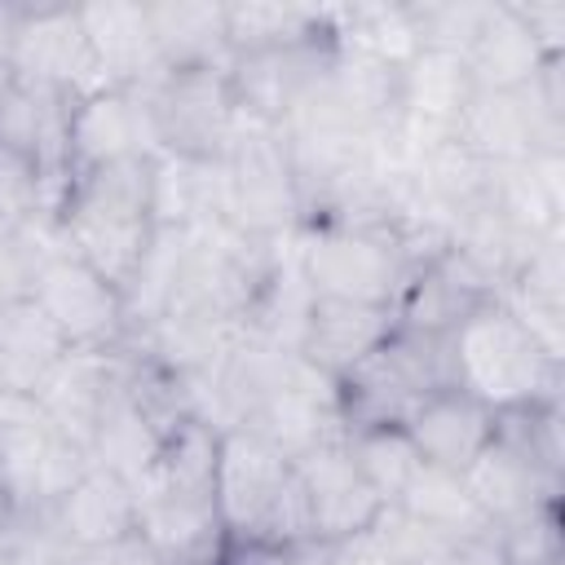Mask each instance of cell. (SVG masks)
I'll list each match as a JSON object with an SVG mask.
<instances>
[{
  "label": "cell",
  "mask_w": 565,
  "mask_h": 565,
  "mask_svg": "<svg viewBox=\"0 0 565 565\" xmlns=\"http://www.w3.org/2000/svg\"><path fill=\"white\" fill-rule=\"evenodd\" d=\"M57 225L66 247L124 291L154 243L150 159H119L79 172L57 207Z\"/></svg>",
  "instance_id": "6da1fadb"
},
{
  "label": "cell",
  "mask_w": 565,
  "mask_h": 565,
  "mask_svg": "<svg viewBox=\"0 0 565 565\" xmlns=\"http://www.w3.org/2000/svg\"><path fill=\"white\" fill-rule=\"evenodd\" d=\"M455 388L472 393L494 415L561 402V358H552L503 300L477 305L450 331Z\"/></svg>",
  "instance_id": "7a4b0ae2"
},
{
  "label": "cell",
  "mask_w": 565,
  "mask_h": 565,
  "mask_svg": "<svg viewBox=\"0 0 565 565\" xmlns=\"http://www.w3.org/2000/svg\"><path fill=\"white\" fill-rule=\"evenodd\" d=\"M212 490L230 543H313L296 468L265 437L247 428L221 433Z\"/></svg>",
  "instance_id": "3957f363"
},
{
  "label": "cell",
  "mask_w": 565,
  "mask_h": 565,
  "mask_svg": "<svg viewBox=\"0 0 565 565\" xmlns=\"http://www.w3.org/2000/svg\"><path fill=\"white\" fill-rule=\"evenodd\" d=\"M296 260L313 296L384 305L397 313L406 282L424 269L419 256L393 225L358 221V225H300Z\"/></svg>",
  "instance_id": "277c9868"
},
{
  "label": "cell",
  "mask_w": 565,
  "mask_h": 565,
  "mask_svg": "<svg viewBox=\"0 0 565 565\" xmlns=\"http://www.w3.org/2000/svg\"><path fill=\"white\" fill-rule=\"evenodd\" d=\"M221 181H225V225H234L238 234L260 243H282L305 225L300 185L278 128L243 119L230 150L221 154Z\"/></svg>",
  "instance_id": "5b68a950"
},
{
  "label": "cell",
  "mask_w": 565,
  "mask_h": 565,
  "mask_svg": "<svg viewBox=\"0 0 565 565\" xmlns=\"http://www.w3.org/2000/svg\"><path fill=\"white\" fill-rule=\"evenodd\" d=\"M141 97L154 124L159 154L221 163L243 124L225 71H163Z\"/></svg>",
  "instance_id": "8992f818"
},
{
  "label": "cell",
  "mask_w": 565,
  "mask_h": 565,
  "mask_svg": "<svg viewBox=\"0 0 565 565\" xmlns=\"http://www.w3.org/2000/svg\"><path fill=\"white\" fill-rule=\"evenodd\" d=\"M26 296L49 313L71 349H115L128 340L124 291L75 252H57L35 265Z\"/></svg>",
  "instance_id": "52a82bcc"
},
{
  "label": "cell",
  "mask_w": 565,
  "mask_h": 565,
  "mask_svg": "<svg viewBox=\"0 0 565 565\" xmlns=\"http://www.w3.org/2000/svg\"><path fill=\"white\" fill-rule=\"evenodd\" d=\"M9 75L22 84L57 88L71 102L88 97L97 88H110L93 62L79 4H18V31H13V62Z\"/></svg>",
  "instance_id": "ba28073f"
},
{
  "label": "cell",
  "mask_w": 565,
  "mask_h": 565,
  "mask_svg": "<svg viewBox=\"0 0 565 565\" xmlns=\"http://www.w3.org/2000/svg\"><path fill=\"white\" fill-rule=\"evenodd\" d=\"M300 494H305V512H309V539L313 543H349L358 534H366L380 512L388 508L366 477L358 472L344 433L305 450L300 459H291Z\"/></svg>",
  "instance_id": "9c48e42d"
},
{
  "label": "cell",
  "mask_w": 565,
  "mask_h": 565,
  "mask_svg": "<svg viewBox=\"0 0 565 565\" xmlns=\"http://www.w3.org/2000/svg\"><path fill=\"white\" fill-rule=\"evenodd\" d=\"M455 141L490 168H508L534 154H565V119L539 110L525 88H477Z\"/></svg>",
  "instance_id": "30bf717a"
},
{
  "label": "cell",
  "mask_w": 565,
  "mask_h": 565,
  "mask_svg": "<svg viewBox=\"0 0 565 565\" xmlns=\"http://www.w3.org/2000/svg\"><path fill=\"white\" fill-rule=\"evenodd\" d=\"M154 124L146 110V97L132 88H97L88 97L71 102L66 124V172L71 181L79 172L119 163V159H154Z\"/></svg>",
  "instance_id": "8fae6325"
},
{
  "label": "cell",
  "mask_w": 565,
  "mask_h": 565,
  "mask_svg": "<svg viewBox=\"0 0 565 565\" xmlns=\"http://www.w3.org/2000/svg\"><path fill=\"white\" fill-rule=\"evenodd\" d=\"M331 57H335V40H309L291 49L234 57L225 79H230L238 115L278 128L296 110V102L331 71Z\"/></svg>",
  "instance_id": "7c38bea8"
},
{
  "label": "cell",
  "mask_w": 565,
  "mask_h": 565,
  "mask_svg": "<svg viewBox=\"0 0 565 565\" xmlns=\"http://www.w3.org/2000/svg\"><path fill=\"white\" fill-rule=\"evenodd\" d=\"M124 384V349H66L62 362L40 380L31 393L57 437L75 446H93L102 411L110 406L115 388Z\"/></svg>",
  "instance_id": "4fadbf2b"
},
{
  "label": "cell",
  "mask_w": 565,
  "mask_h": 565,
  "mask_svg": "<svg viewBox=\"0 0 565 565\" xmlns=\"http://www.w3.org/2000/svg\"><path fill=\"white\" fill-rule=\"evenodd\" d=\"M35 516L62 552H97L137 534V490L124 477L88 463V472Z\"/></svg>",
  "instance_id": "5bb4252c"
},
{
  "label": "cell",
  "mask_w": 565,
  "mask_h": 565,
  "mask_svg": "<svg viewBox=\"0 0 565 565\" xmlns=\"http://www.w3.org/2000/svg\"><path fill=\"white\" fill-rule=\"evenodd\" d=\"M472 93H477V84L468 75L463 53H455V49H419L402 66V119H397L402 137L415 150L455 137Z\"/></svg>",
  "instance_id": "9a60e30c"
},
{
  "label": "cell",
  "mask_w": 565,
  "mask_h": 565,
  "mask_svg": "<svg viewBox=\"0 0 565 565\" xmlns=\"http://www.w3.org/2000/svg\"><path fill=\"white\" fill-rule=\"evenodd\" d=\"M137 539L159 565H221L230 547L216 494L137 490Z\"/></svg>",
  "instance_id": "2e32d148"
},
{
  "label": "cell",
  "mask_w": 565,
  "mask_h": 565,
  "mask_svg": "<svg viewBox=\"0 0 565 565\" xmlns=\"http://www.w3.org/2000/svg\"><path fill=\"white\" fill-rule=\"evenodd\" d=\"M79 22H84V35H88L93 62H97V71L110 88L146 93L163 75L146 4H132V0L79 4Z\"/></svg>",
  "instance_id": "e0dca14e"
},
{
  "label": "cell",
  "mask_w": 565,
  "mask_h": 565,
  "mask_svg": "<svg viewBox=\"0 0 565 565\" xmlns=\"http://www.w3.org/2000/svg\"><path fill=\"white\" fill-rule=\"evenodd\" d=\"M494 424H499V415L463 388H441V393L424 397L402 419L419 459L433 468H446V472H463L494 441Z\"/></svg>",
  "instance_id": "ac0fdd59"
},
{
  "label": "cell",
  "mask_w": 565,
  "mask_h": 565,
  "mask_svg": "<svg viewBox=\"0 0 565 565\" xmlns=\"http://www.w3.org/2000/svg\"><path fill=\"white\" fill-rule=\"evenodd\" d=\"M397 327V313L384 305H353V300H327L313 296L305 335H300V358L313 362L322 375L340 380L358 362H366Z\"/></svg>",
  "instance_id": "d6986e66"
},
{
  "label": "cell",
  "mask_w": 565,
  "mask_h": 565,
  "mask_svg": "<svg viewBox=\"0 0 565 565\" xmlns=\"http://www.w3.org/2000/svg\"><path fill=\"white\" fill-rule=\"evenodd\" d=\"M459 477H463L472 503L481 508V516H486L494 530L508 525V521L530 516V512L543 508V503H556V494H561V481L547 477L539 463H530V459H525L516 446H508L499 433H494V441H490Z\"/></svg>",
  "instance_id": "ffe728a7"
},
{
  "label": "cell",
  "mask_w": 565,
  "mask_h": 565,
  "mask_svg": "<svg viewBox=\"0 0 565 565\" xmlns=\"http://www.w3.org/2000/svg\"><path fill=\"white\" fill-rule=\"evenodd\" d=\"M486 300H499L494 287L463 260L455 256L450 247L428 260L402 291L397 300V327H411V331H433V335H450L477 305Z\"/></svg>",
  "instance_id": "44dd1931"
},
{
  "label": "cell",
  "mask_w": 565,
  "mask_h": 565,
  "mask_svg": "<svg viewBox=\"0 0 565 565\" xmlns=\"http://www.w3.org/2000/svg\"><path fill=\"white\" fill-rule=\"evenodd\" d=\"M163 71H230L234 53L225 40V4L163 0L146 4Z\"/></svg>",
  "instance_id": "7402d4cb"
},
{
  "label": "cell",
  "mask_w": 565,
  "mask_h": 565,
  "mask_svg": "<svg viewBox=\"0 0 565 565\" xmlns=\"http://www.w3.org/2000/svg\"><path fill=\"white\" fill-rule=\"evenodd\" d=\"M463 62L477 88H525L543 71L547 53L534 44L508 0H490L472 40L463 44Z\"/></svg>",
  "instance_id": "603a6c76"
},
{
  "label": "cell",
  "mask_w": 565,
  "mask_h": 565,
  "mask_svg": "<svg viewBox=\"0 0 565 565\" xmlns=\"http://www.w3.org/2000/svg\"><path fill=\"white\" fill-rule=\"evenodd\" d=\"M53 441L57 433L31 393H0V499L9 512H35V481Z\"/></svg>",
  "instance_id": "cb8c5ba5"
},
{
  "label": "cell",
  "mask_w": 565,
  "mask_h": 565,
  "mask_svg": "<svg viewBox=\"0 0 565 565\" xmlns=\"http://www.w3.org/2000/svg\"><path fill=\"white\" fill-rule=\"evenodd\" d=\"M150 212H154V230H190L203 221H225L221 163L154 154L150 159Z\"/></svg>",
  "instance_id": "d4e9b609"
},
{
  "label": "cell",
  "mask_w": 565,
  "mask_h": 565,
  "mask_svg": "<svg viewBox=\"0 0 565 565\" xmlns=\"http://www.w3.org/2000/svg\"><path fill=\"white\" fill-rule=\"evenodd\" d=\"M490 181H494V168L477 159L468 146H459L455 137L424 146L415 159V190L446 221V230L490 203Z\"/></svg>",
  "instance_id": "484cf974"
},
{
  "label": "cell",
  "mask_w": 565,
  "mask_h": 565,
  "mask_svg": "<svg viewBox=\"0 0 565 565\" xmlns=\"http://www.w3.org/2000/svg\"><path fill=\"white\" fill-rule=\"evenodd\" d=\"M66 349L71 344L31 296L0 305V384L9 393H35Z\"/></svg>",
  "instance_id": "4316f807"
},
{
  "label": "cell",
  "mask_w": 565,
  "mask_h": 565,
  "mask_svg": "<svg viewBox=\"0 0 565 565\" xmlns=\"http://www.w3.org/2000/svg\"><path fill=\"white\" fill-rule=\"evenodd\" d=\"M163 433H168V428L132 397V388H128V380H124V384L115 388L110 406L102 411V424H97V433H93L88 459H93L97 468L124 477V481L137 490V481L150 472V463H154V455H159Z\"/></svg>",
  "instance_id": "83f0119b"
},
{
  "label": "cell",
  "mask_w": 565,
  "mask_h": 565,
  "mask_svg": "<svg viewBox=\"0 0 565 565\" xmlns=\"http://www.w3.org/2000/svg\"><path fill=\"white\" fill-rule=\"evenodd\" d=\"M225 40L234 57H247L335 35L327 22V4H225Z\"/></svg>",
  "instance_id": "f1b7e54d"
},
{
  "label": "cell",
  "mask_w": 565,
  "mask_h": 565,
  "mask_svg": "<svg viewBox=\"0 0 565 565\" xmlns=\"http://www.w3.org/2000/svg\"><path fill=\"white\" fill-rule=\"evenodd\" d=\"M397 508L402 516L428 525V530H441V534H455V539H481V534H494V525L481 516V508L472 503L468 486L459 472H446V468H433V463H419L415 477L402 486V494L388 503Z\"/></svg>",
  "instance_id": "f546056e"
},
{
  "label": "cell",
  "mask_w": 565,
  "mask_h": 565,
  "mask_svg": "<svg viewBox=\"0 0 565 565\" xmlns=\"http://www.w3.org/2000/svg\"><path fill=\"white\" fill-rule=\"evenodd\" d=\"M327 22L335 44L362 49L388 66H406L419 53L406 4H327Z\"/></svg>",
  "instance_id": "4dcf8cb0"
},
{
  "label": "cell",
  "mask_w": 565,
  "mask_h": 565,
  "mask_svg": "<svg viewBox=\"0 0 565 565\" xmlns=\"http://www.w3.org/2000/svg\"><path fill=\"white\" fill-rule=\"evenodd\" d=\"M344 446L358 463V472L366 477V486L393 503L402 494V486L415 477V468L424 463L419 450L411 446L402 424H380V428H344Z\"/></svg>",
  "instance_id": "1f68e13d"
},
{
  "label": "cell",
  "mask_w": 565,
  "mask_h": 565,
  "mask_svg": "<svg viewBox=\"0 0 565 565\" xmlns=\"http://www.w3.org/2000/svg\"><path fill=\"white\" fill-rule=\"evenodd\" d=\"M486 4L490 0H406L419 49H455V53H463V44L472 40Z\"/></svg>",
  "instance_id": "d6a6232c"
},
{
  "label": "cell",
  "mask_w": 565,
  "mask_h": 565,
  "mask_svg": "<svg viewBox=\"0 0 565 565\" xmlns=\"http://www.w3.org/2000/svg\"><path fill=\"white\" fill-rule=\"evenodd\" d=\"M40 212L57 216L53 203H49L44 172L26 154H13V150L0 146V230H18Z\"/></svg>",
  "instance_id": "836d02e7"
},
{
  "label": "cell",
  "mask_w": 565,
  "mask_h": 565,
  "mask_svg": "<svg viewBox=\"0 0 565 565\" xmlns=\"http://www.w3.org/2000/svg\"><path fill=\"white\" fill-rule=\"evenodd\" d=\"M53 547L35 512H0V565H49Z\"/></svg>",
  "instance_id": "e575fe53"
},
{
  "label": "cell",
  "mask_w": 565,
  "mask_h": 565,
  "mask_svg": "<svg viewBox=\"0 0 565 565\" xmlns=\"http://www.w3.org/2000/svg\"><path fill=\"white\" fill-rule=\"evenodd\" d=\"M547 57H565V0H508Z\"/></svg>",
  "instance_id": "d590c367"
},
{
  "label": "cell",
  "mask_w": 565,
  "mask_h": 565,
  "mask_svg": "<svg viewBox=\"0 0 565 565\" xmlns=\"http://www.w3.org/2000/svg\"><path fill=\"white\" fill-rule=\"evenodd\" d=\"M49 565H159V561H154L150 547L132 534V539L110 543V547H97V552H62V547H53Z\"/></svg>",
  "instance_id": "8d00e7d4"
},
{
  "label": "cell",
  "mask_w": 565,
  "mask_h": 565,
  "mask_svg": "<svg viewBox=\"0 0 565 565\" xmlns=\"http://www.w3.org/2000/svg\"><path fill=\"white\" fill-rule=\"evenodd\" d=\"M26 287H31V260L18 243V234L0 230V305L26 296Z\"/></svg>",
  "instance_id": "74e56055"
},
{
  "label": "cell",
  "mask_w": 565,
  "mask_h": 565,
  "mask_svg": "<svg viewBox=\"0 0 565 565\" xmlns=\"http://www.w3.org/2000/svg\"><path fill=\"white\" fill-rule=\"evenodd\" d=\"M13 31H18V4H0V84L9 79V62H13Z\"/></svg>",
  "instance_id": "f35d334b"
},
{
  "label": "cell",
  "mask_w": 565,
  "mask_h": 565,
  "mask_svg": "<svg viewBox=\"0 0 565 565\" xmlns=\"http://www.w3.org/2000/svg\"><path fill=\"white\" fill-rule=\"evenodd\" d=\"M0 393H9V388H4V384H0Z\"/></svg>",
  "instance_id": "ab89813d"
}]
</instances>
